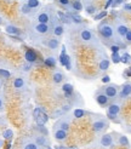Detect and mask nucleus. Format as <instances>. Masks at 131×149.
Listing matches in <instances>:
<instances>
[{"mask_svg":"<svg viewBox=\"0 0 131 149\" xmlns=\"http://www.w3.org/2000/svg\"><path fill=\"white\" fill-rule=\"evenodd\" d=\"M97 32L100 35L101 42L105 44L106 46H109V45H112V44H118L121 49H124V50L126 49V45H125V42H124V40L116 36L114 24L111 23V22H108L106 19L100 22L97 26Z\"/></svg>","mask_w":131,"mask_h":149,"instance_id":"f257e3e1","label":"nucleus"},{"mask_svg":"<svg viewBox=\"0 0 131 149\" xmlns=\"http://www.w3.org/2000/svg\"><path fill=\"white\" fill-rule=\"evenodd\" d=\"M123 101L119 98L112 100L111 103L107 106V110H106V116L109 121H112L114 124H121V109H123Z\"/></svg>","mask_w":131,"mask_h":149,"instance_id":"f03ea898","label":"nucleus"},{"mask_svg":"<svg viewBox=\"0 0 131 149\" xmlns=\"http://www.w3.org/2000/svg\"><path fill=\"white\" fill-rule=\"evenodd\" d=\"M90 118H91V127L92 131L96 133V135H102L105 133L108 129L109 125H111V121L107 119L106 115H102L98 113H89Z\"/></svg>","mask_w":131,"mask_h":149,"instance_id":"7ed1b4c3","label":"nucleus"},{"mask_svg":"<svg viewBox=\"0 0 131 149\" xmlns=\"http://www.w3.org/2000/svg\"><path fill=\"white\" fill-rule=\"evenodd\" d=\"M115 147L114 137L113 133H102L98 135L97 138L93 141L92 143H90L86 148L87 149H113Z\"/></svg>","mask_w":131,"mask_h":149,"instance_id":"20e7f679","label":"nucleus"},{"mask_svg":"<svg viewBox=\"0 0 131 149\" xmlns=\"http://www.w3.org/2000/svg\"><path fill=\"white\" fill-rule=\"evenodd\" d=\"M79 40L82 41L85 45L90 46V47H93V49H100L101 47V40L96 36L90 28L87 27H82L79 29Z\"/></svg>","mask_w":131,"mask_h":149,"instance_id":"39448f33","label":"nucleus"},{"mask_svg":"<svg viewBox=\"0 0 131 149\" xmlns=\"http://www.w3.org/2000/svg\"><path fill=\"white\" fill-rule=\"evenodd\" d=\"M56 15V9L52 4H47L44 7H41V10H38V12L35 13L34 19L38 23H50L51 19L54 18Z\"/></svg>","mask_w":131,"mask_h":149,"instance_id":"423d86ee","label":"nucleus"},{"mask_svg":"<svg viewBox=\"0 0 131 149\" xmlns=\"http://www.w3.org/2000/svg\"><path fill=\"white\" fill-rule=\"evenodd\" d=\"M28 34L31 39H41L43 36L51 34V26L47 23H38V22H35L29 28Z\"/></svg>","mask_w":131,"mask_h":149,"instance_id":"0eeeda50","label":"nucleus"},{"mask_svg":"<svg viewBox=\"0 0 131 149\" xmlns=\"http://www.w3.org/2000/svg\"><path fill=\"white\" fill-rule=\"evenodd\" d=\"M72 120H73V116L72 114H66L63 116H61L60 119H57L55 121L54 126H52V130H64V131H69L70 129V125H72Z\"/></svg>","mask_w":131,"mask_h":149,"instance_id":"6e6552de","label":"nucleus"},{"mask_svg":"<svg viewBox=\"0 0 131 149\" xmlns=\"http://www.w3.org/2000/svg\"><path fill=\"white\" fill-rule=\"evenodd\" d=\"M49 24L51 26V34H52L54 36H56V38H61V36H63V34H64V24L57 18V15H55L54 18L51 19V22Z\"/></svg>","mask_w":131,"mask_h":149,"instance_id":"1a4fd4ad","label":"nucleus"},{"mask_svg":"<svg viewBox=\"0 0 131 149\" xmlns=\"http://www.w3.org/2000/svg\"><path fill=\"white\" fill-rule=\"evenodd\" d=\"M119 85L116 84H112V83H108L107 85H105L103 87H101V90L103 91V93L107 96L109 100H115L118 98V93H119Z\"/></svg>","mask_w":131,"mask_h":149,"instance_id":"9d476101","label":"nucleus"},{"mask_svg":"<svg viewBox=\"0 0 131 149\" xmlns=\"http://www.w3.org/2000/svg\"><path fill=\"white\" fill-rule=\"evenodd\" d=\"M113 24H114V28H115V34L120 39H123L124 36H125V34L128 33V31L130 29L125 22H123L120 18H116Z\"/></svg>","mask_w":131,"mask_h":149,"instance_id":"9b49d317","label":"nucleus"},{"mask_svg":"<svg viewBox=\"0 0 131 149\" xmlns=\"http://www.w3.org/2000/svg\"><path fill=\"white\" fill-rule=\"evenodd\" d=\"M118 98L123 102L131 98V81H125L120 87H119V93Z\"/></svg>","mask_w":131,"mask_h":149,"instance_id":"f8f14e48","label":"nucleus"},{"mask_svg":"<svg viewBox=\"0 0 131 149\" xmlns=\"http://www.w3.org/2000/svg\"><path fill=\"white\" fill-rule=\"evenodd\" d=\"M113 133V137H114V142H115V146H119V147H124V148H128L130 149L131 148V144H130V141L128 138V136L123 135V133H119V132H112Z\"/></svg>","mask_w":131,"mask_h":149,"instance_id":"ddd939ff","label":"nucleus"},{"mask_svg":"<svg viewBox=\"0 0 131 149\" xmlns=\"http://www.w3.org/2000/svg\"><path fill=\"white\" fill-rule=\"evenodd\" d=\"M95 101L97 102V104L100 107H102V108H107V106L109 103H111V100H109L107 96L103 93V91L101 90H97L96 91V93H95Z\"/></svg>","mask_w":131,"mask_h":149,"instance_id":"4468645a","label":"nucleus"},{"mask_svg":"<svg viewBox=\"0 0 131 149\" xmlns=\"http://www.w3.org/2000/svg\"><path fill=\"white\" fill-rule=\"evenodd\" d=\"M98 70L101 73H106L109 70V67H111V59L108 58V56L103 52V55H101L98 57Z\"/></svg>","mask_w":131,"mask_h":149,"instance_id":"2eb2a0df","label":"nucleus"},{"mask_svg":"<svg viewBox=\"0 0 131 149\" xmlns=\"http://www.w3.org/2000/svg\"><path fill=\"white\" fill-rule=\"evenodd\" d=\"M60 39L56 38V36H51V38H47L45 40H43V45L46 46L47 49H50L51 51H57L58 47H60Z\"/></svg>","mask_w":131,"mask_h":149,"instance_id":"dca6fc26","label":"nucleus"},{"mask_svg":"<svg viewBox=\"0 0 131 149\" xmlns=\"http://www.w3.org/2000/svg\"><path fill=\"white\" fill-rule=\"evenodd\" d=\"M12 86H13V90L17 91V92H22L27 88V81L23 77H16L12 81Z\"/></svg>","mask_w":131,"mask_h":149,"instance_id":"f3484780","label":"nucleus"},{"mask_svg":"<svg viewBox=\"0 0 131 149\" xmlns=\"http://www.w3.org/2000/svg\"><path fill=\"white\" fill-rule=\"evenodd\" d=\"M33 141L36 143L38 148H46V147H50V139L47 138L46 135H43V133H38V135H35L32 137Z\"/></svg>","mask_w":131,"mask_h":149,"instance_id":"a211bd4d","label":"nucleus"},{"mask_svg":"<svg viewBox=\"0 0 131 149\" xmlns=\"http://www.w3.org/2000/svg\"><path fill=\"white\" fill-rule=\"evenodd\" d=\"M36 12H38V11L31 9V7H29L26 3H22V4L20 5V13L22 15V16L34 18V16H35V13H36Z\"/></svg>","mask_w":131,"mask_h":149,"instance_id":"6ab92c4d","label":"nucleus"},{"mask_svg":"<svg viewBox=\"0 0 131 149\" xmlns=\"http://www.w3.org/2000/svg\"><path fill=\"white\" fill-rule=\"evenodd\" d=\"M60 63H61V65L64 67L66 69H68V70L72 69L70 58H69V56L67 55V52H66V47H64V46L62 47V52H61V55H60Z\"/></svg>","mask_w":131,"mask_h":149,"instance_id":"aec40b11","label":"nucleus"},{"mask_svg":"<svg viewBox=\"0 0 131 149\" xmlns=\"http://www.w3.org/2000/svg\"><path fill=\"white\" fill-rule=\"evenodd\" d=\"M4 29H5V32H6L7 34H10V35H12V36H22V31H21L18 27L15 26V24L6 23Z\"/></svg>","mask_w":131,"mask_h":149,"instance_id":"412c9836","label":"nucleus"},{"mask_svg":"<svg viewBox=\"0 0 131 149\" xmlns=\"http://www.w3.org/2000/svg\"><path fill=\"white\" fill-rule=\"evenodd\" d=\"M64 73L61 70V69H55L54 73H52V83L55 85H60L64 81Z\"/></svg>","mask_w":131,"mask_h":149,"instance_id":"4be33fe9","label":"nucleus"},{"mask_svg":"<svg viewBox=\"0 0 131 149\" xmlns=\"http://www.w3.org/2000/svg\"><path fill=\"white\" fill-rule=\"evenodd\" d=\"M52 135H54V138L57 141V142H64V141L68 138V131L52 130Z\"/></svg>","mask_w":131,"mask_h":149,"instance_id":"5701e85b","label":"nucleus"},{"mask_svg":"<svg viewBox=\"0 0 131 149\" xmlns=\"http://www.w3.org/2000/svg\"><path fill=\"white\" fill-rule=\"evenodd\" d=\"M89 115V111H87L85 108H82V107H78V108H74L72 110V116L73 119H83L84 116Z\"/></svg>","mask_w":131,"mask_h":149,"instance_id":"b1692460","label":"nucleus"},{"mask_svg":"<svg viewBox=\"0 0 131 149\" xmlns=\"http://www.w3.org/2000/svg\"><path fill=\"white\" fill-rule=\"evenodd\" d=\"M56 15H57V18L60 19L63 24H67V26H73L72 23V19L69 17V15L67 12H63V11H56Z\"/></svg>","mask_w":131,"mask_h":149,"instance_id":"393cba45","label":"nucleus"},{"mask_svg":"<svg viewBox=\"0 0 131 149\" xmlns=\"http://www.w3.org/2000/svg\"><path fill=\"white\" fill-rule=\"evenodd\" d=\"M67 13L69 15L73 26H83L84 24L83 17L80 16V15H78V12H67Z\"/></svg>","mask_w":131,"mask_h":149,"instance_id":"a878e982","label":"nucleus"},{"mask_svg":"<svg viewBox=\"0 0 131 149\" xmlns=\"http://www.w3.org/2000/svg\"><path fill=\"white\" fill-rule=\"evenodd\" d=\"M22 149H38V146L33 141V138H23L22 139Z\"/></svg>","mask_w":131,"mask_h":149,"instance_id":"bb28decb","label":"nucleus"},{"mask_svg":"<svg viewBox=\"0 0 131 149\" xmlns=\"http://www.w3.org/2000/svg\"><path fill=\"white\" fill-rule=\"evenodd\" d=\"M49 119H50V116L46 114V111L45 110H41L40 111V114L36 116L34 120H35V123H36V125H45L47 121H49Z\"/></svg>","mask_w":131,"mask_h":149,"instance_id":"cd10ccee","label":"nucleus"},{"mask_svg":"<svg viewBox=\"0 0 131 149\" xmlns=\"http://www.w3.org/2000/svg\"><path fill=\"white\" fill-rule=\"evenodd\" d=\"M36 58H38V56H36L35 51L33 50H27L24 52V61L26 62H29V63H34L36 61Z\"/></svg>","mask_w":131,"mask_h":149,"instance_id":"c85d7f7f","label":"nucleus"},{"mask_svg":"<svg viewBox=\"0 0 131 149\" xmlns=\"http://www.w3.org/2000/svg\"><path fill=\"white\" fill-rule=\"evenodd\" d=\"M57 4L60 5L62 9L66 10V12H73L72 9V0H56Z\"/></svg>","mask_w":131,"mask_h":149,"instance_id":"c756f323","label":"nucleus"},{"mask_svg":"<svg viewBox=\"0 0 131 149\" xmlns=\"http://www.w3.org/2000/svg\"><path fill=\"white\" fill-rule=\"evenodd\" d=\"M62 91H63V93L66 96H67V98H69L70 96L73 95V92H74V86H73L72 84H69V83L63 84L62 85Z\"/></svg>","mask_w":131,"mask_h":149,"instance_id":"7c9ffc66","label":"nucleus"},{"mask_svg":"<svg viewBox=\"0 0 131 149\" xmlns=\"http://www.w3.org/2000/svg\"><path fill=\"white\" fill-rule=\"evenodd\" d=\"M23 3H26L31 9L33 10H36L38 11L40 7H41V3H40V0H23Z\"/></svg>","mask_w":131,"mask_h":149,"instance_id":"2f4dec72","label":"nucleus"},{"mask_svg":"<svg viewBox=\"0 0 131 149\" xmlns=\"http://www.w3.org/2000/svg\"><path fill=\"white\" fill-rule=\"evenodd\" d=\"M72 9H73V12H80L84 10V6H83V3L82 0H73L72 1Z\"/></svg>","mask_w":131,"mask_h":149,"instance_id":"473e14b6","label":"nucleus"},{"mask_svg":"<svg viewBox=\"0 0 131 149\" xmlns=\"http://www.w3.org/2000/svg\"><path fill=\"white\" fill-rule=\"evenodd\" d=\"M1 136H3V138L5 139V141H12L13 139V136H15V133H13V130L12 129H5L4 131H3V133H1Z\"/></svg>","mask_w":131,"mask_h":149,"instance_id":"72a5a7b5","label":"nucleus"},{"mask_svg":"<svg viewBox=\"0 0 131 149\" xmlns=\"http://www.w3.org/2000/svg\"><path fill=\"white\" fill-rule=\"evenodd\" d=\"M66 114H68V113H66V111L62 109V107H61V108H58V109L54 110L52 113H51L50 118H52L54 120H57V119H60L61 116H63V115H66Z\"/></svg>","mask_w":131,"mask_h":149,"instance_id":"f704fd0d","label":"nucleus"},{"mask_svg":"<svg viewBox=\"0 0 131 149\" xmlns=\"http://www.w3.org/2000/svg\"><path fill=\"white\" fill-rule=\"evenodd\" d=\"M44 63H45L46 67L49 68H56V58L54 56H49L44 59Z\"/></svg>","mask_w":131,"mask_h":149,"instance_id":"c9c22d12","label":"nucleus"},{"mask_svg":"<svg viewBox=\"0 0 131 149\" xmlns=\"http://www.w3.org/2000/svg\"><path fill=\"white\" fill-rule=\"evenodd\" d=\"M84 10L85 12L89 15V16H93L95 13H96V7H95L93 4H89V5H85L84 6Z\"/></svg>","mask_w":131,"mask_h":149,"instance_id":"e433bc0d","label":"nucleus"},{"mask_svg":"<svg viewBox=\"0 0 131 149\" xmlns=\"http://www.w3.org/2000/svg\"><path fill=\"white\" fill-rule=\"evenodd\" d=\"M120 62L125 63V64H131V55H129L128 52H124L120 56Z\"/></svg>","mask_w":131,"mask_h":149,"instance_id":"4c0bfd02","label":"nucleus"},{"mask_svg":"<svg viewBox=\"0 0 131 149\" xmlns=\"http://www.w3.org/2000/svg\"><path fill=\"white\" fill-rule=\"evenodd\" d=\"M0 78L1 79H10L11 78V73L9 70H6L4 68H0Z\"/></svg>","mask_w":131,"mask_h":149,"instance_id":"58836bf2","label":"nucleus"},{"mask_svg":"<svg viewBox=\"0 0 131 149\" xmlns=\"http://www.w3.org/2000/svg\"><path fill=\"white\" fill-rule=\"evenodd\" d=\"M123 40H124V42H125L126 46H131V29H129V31H128L125 36L123 38Z\"/></svg>","mask_w":131,"mask_h":149,"instance_id":"ea45409f","label":"nucleus"},{"mask_svg":"<svg viewBox=\"0 0 131 149\" xmlns=\"http://www.w3.org/2000/svg\"><path fill=\"white\" fill-rule=\"evenodd\" d=\"M108 15V12L105 10V11H101L100 13H97V15H93V19L95 21H101V19H103L106 16Z\"/></svg>","mask_w":131,"mask_h":149,"instance_id":"a19ab883","label":"nucleus"},{"mask_svg":"<svg viewBox=\"0 0 131 149\" xmlns=\"http://www.w3.org/2000/svg\"><path fill=\"white\" fill-rule=\"evenodd\" d=\"M120 54L119 52H112V56H111V58H112V62L113 63H120Z\"/></svg>","mask_w":131,"mask_h":149,"instance_id":"79ce46f5","label":"nucleus"},{"mask_svg":"<svg viewBox=\"0 0 131 149\" xmlns=\"http://www.w3.org/2000/svg\"><path fill=\"white\" fill-rule=\"evenodd\" d=\"M32 68H33V63H29V62H26L23 65H22V70L26 72V73H28Z\"/></svg>","mask_w":131,"mask_h":149,"instance_id":"37998d69","label":"nucleus"},{"mask_svg":"<svg viewBox=\"0 0 131 149\" xmlns=\"http://www.w3.org/2000/svg\"><path fill=\"white\" fill-rule=\"evenodd\" d=\"M108 47H109V50H111L112 52H119L121 50V47L118 45V44H112V45H109Z\"/></svg>","mask_w":131,"mask_h":149,"instance_id":"c03bdc74","label":"nucleus"},{"mask_svg":"<svg viewBox=\"0 0 131 149\" xmlns=\"http://www.w3.org/2000/svg\"><path fill=\"white\" fill-rule=\"evenodd\" d=\"M36 127H38V130L40 131V133H43V135H49V131L46 130V127L44 125H36Z\"/></svg>","mask_w":131,"mask_h":149,"instance_id":"a18cd8bd","label":"nucleus"},{"mask_svg":"<svg viewBox=\"0 0 131 149\" xmlns=\"http://www.w3.org/2000/svg\"><path fill=\"white\" fill-rule=\"evenodd\" d=\"M124 1H125V0H112L111 6H112V7H118L119 5H123Z\"/></svg>","mask_w":131,"mask_h":149,"instance_id":"49530a36","label":"nucleus"},{"mask_svg":"<svg viewBox=\"0 0 131 149\" xmlns=\"http://www.w3.org/2000/svg\"><path fill=\"white\" fill-rule=\"evenodd\" d=\"M41 110H43V108H41V107H36V108L33 110V118L35 119L36 116H38V115L40 114V111H41Z\"/></svg>","mask_w":131,"mask_h":149,"instance_id":"de8ad7c7","label":"nucleus"},{"mask_svg":"<svg viewBox=\"0 0 131 149\" xmlns=\"http://www.w3.org/2000/svg\"><path fill=\"white\" fill-rule=\"evenodd\" d=\"M0 126H7V120L3 115H0Z\"/></svg>","mask_w":131,"mask_h":149,"instance_id":"09e8293b","label":"nucleus"},{"mask_svg":"<svg viewBox=\"0 0 131 149\" xmlns=\"http://www.w3.org/2000/svg\"><path fill=\"white\" fill-rule=\"evenodd\" d=\"M3 110H4V96L0 92V111H3Z\"/></svg>","mask_w":131,"mask_h":149,"instance_id":"8fccbe9b","label":"nucleus"},{"mask_svg":"<svg viewBox=\"0 0 131 149\" xmlns=\"http://www.w3.org/2000/svg\"><path fill=\"white\" fill-rule=\"evenodd\" d=\"M123 10L126 11V12H130L131 13V4H124L123 6Z\"/></svg>","mask_w":131,"mask_h":149,"instance_id":"3c124183","label":"nucleus"},{"mask_svg":"<svg viewBox=\"0 0 131 149\" xmlns=\"http://www.w3.org/2000/svg\"><path fill=\"white\" fill-rule=\"evenodd\" d=\"M109 81H111V78H109L108 75H103V78H102V83H109Z\"/></svg>","mask_w":131,"mask_h":149,"instance_id":"603ef678","label":"nucleus"},{"mask_svg":"<svg viewBox=\"0 0 131 149\" xmlns=\"http://www.w3.org/2000/svg\"><path fill=\"white\" fill-rule=\"evenodd\" d=\"M89 4H93V0H84L83 6H85V5H89Z\"/></svg>","mask_w":131,"mask_h":149,"instance_id":"864d4df0","label":"nucleus"},{"mask_svg":"<svg viewBox=\"0 0 131 149\" xmlns=\"http://www.w3.org/2000/svg\"><path fill=\"white\" fill-rule=\"evenodd\" d=\"M124 129H125V131H128L129 133H131V125H129V126H124Z\"/></svg>","mask_w":131,"mask_h":149,"instance_id":"5fc2aeb1","label":"nucleus"},{"mask_svg":"<svg viewBox=\"0 0 131 149\" xmlns=\"http://www.w3.org/2000/svg\"><path fill=\"white\" fill-rule=\"evenodd\" d=\"M56 149H68V147H66V146H57Z\"/></svg>","mask_w":131,"mask_h":149,"instance_id":"6e6d98bb","label":"nucleus"},{"mask_svg":"<svg viewBox=\"0 0 131 149\" xmlns=\"http://www.w3.org/2000/svg\"><path fill=\"white\" fill-rule=\"evenodd\" d=\"M111 4H112V0H107V3H106V9L111 6Z\"/></svg>","mask_w":131,"mask_h":149,"instance_id":"4d7b16f0","label":"nucleus"},{"mask_svg":"<svg viewBox=\"0 0 131 149\" xmlns=\"http://www.w3.org/2000/svg\"><path fill=\"white\" fill-rule=\"evenodd\" d=\"M3 24L5 26V21H4V18L1 16H0V26H3Z\"/></svg>","mask_w":131,"mask_h":149,"instance_id":"13d9d810","label":"nucleus"},{"mask_svg":"<svg viewBox=\"0 0 131 149\" xmlns=\"http://www.w3.org/2000/svg\"><path fill=\"white\" fill-rule=\"evenodd\" d=\"M3 146H4V138H3V139L0 138V149L3 148Z\"/></svg>","mask_w":131,"mask_h":149,"instance_id":"bf43d9fd","label":"nucleus"},{"mask_svg":"<svg viewBox=\"0 0 131 149\" xmlns=\"http://www.w3.org/2000/svg\"><path fill=\"white\" fill-rule=\"evenodd\" d=\"M1 87H3V83H1V78H0V92H1Z\"/></svg>","mask_w":131,"mask_h":149,"instance_id":"052dcab7","label":"nucleus"},{"mask_svg":"<svg viewBox=\"0 0 131 149\" xmlns=\"http://www.w3.org/2000/svg\"><path fill=\"white\" fill-rule=\"evenodd\" d=\"M68 149H79L78 147H68Z\"/></svg>","mask_w":131,"mask_h":149,"instance_id":"680f3d73","label":"nucleus"},{"mask_svg":"<svg viewBox=\"0 0 131 149\" xmlns=\"http://www.w3.org/2000/svg\"><path fill=\"white\" fill-rule=\"evenodd\" d=\"M0 136H1V132H0Z\"/></svg>","mask_w":131,"mask_h":149,"instance_id":"e2e57ef3","label":"nucleus"},{"mask_svg":"<svg viewBox=\"0 0 131 149\" xmlns=\"http://www.w3.org/2000/svg\"><path fill=\"white\" fill-rule=\"evenodd\" d=\"M38 149H39V148H38Z\"/></svg>","mask_w":131,"mask_h":149,"instance_id":"0e129e2a","label":"nucleus"}]
</instances>
